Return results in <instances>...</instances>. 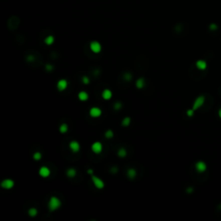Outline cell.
<instances>
[{
	"instance_id": "cell-1",
	"label": "cell",
	"mask_w": 221,
	"mask_h": 221,
	"mask_svg": "<svg viewBox=\"0 0 221 221\" xmlns=\"http://www.w3.org/2000/svg\"><path fill=\"white\" fill-rule=\"evenodd\" d=\"M60 206H61V201L59 198L55 196H52L49 199L48 203V208L50 212H54V211L58 210Z\"/></svg>"
},
{
	"instance_id": "cell-2",
	"label": "cell",
	"mask_w": 221,
	"mask_h": 221,
	"mask_svg": "<svg viewBox=\"0 0 221 221\" xmlns=\"http://www.w3.org/2000/svg\"><path fill=\"white\" fill-rule=\"evenodd\" d=\"M0 186H1L2 188L9 190V189H11V188H13V187H14L15 181H13L12 179H5V180H3V181H1Z\"/></svg>"
},
{
	"instance_id": "cell-3",
	"label": "cell",
	"mask_w": 221,
	"mask_h": 221,
	"mask_svg": "<svg viewBox=\"0 0 221 221\" xmlns=\"http://www.w3.org/2000/svg\"><path fill=\"white\" fill-rule=\"evenodd\" d=\"M92 181H93V183L96 188L103 189L104 187H105V182H104L103 180L100 179L99 177L93 175V176H92Z\"/></svg>"
},
{
	"instance_id": "cell-4",
	"label": "cell",
	"mask_w": 221,
	"mask_h": 221,
	"mask_svg": "<svg viewBox=\"0 0 221 221\" xmlns=\"http://www.w3.org/2000/svg\"><path fill=\"white\" fill-rule=\"evenodd\" d=\"M205 103V96L200 95L199 97L196 98V99L194 100V102L193 104V109L194 111L198 110L199 108H200Z\"/></svg>"
},
{
	"instance_id": "cell-5",
	"label": "cell",
	"mask_w": 221,
	"mask_h": 221,
	"mask_svg": "<svg viewBox=\"0 0 221 221\" xmlns=\"http://www.w3.org/2000/svg\"><path fill=\"white\" fill-rule=\"evenodd\" d=\"M90 48H91V50L93 53L98 54V53H99L101 51L102 47H101V44L99 43V42H97V41H93V42H91V43H90Z\"/></svg>"
},
{
	"instance_id": "cell-6",
	"label": "cell",
	"mask_w": 221,
	"mask_h": 221,
	"mask_svg": "<svg viewBox=\"0 0 221 221\" xmlns=\"http://www.w3.org/2000/svg\"><path fill=\"white\" fill-rule=\"evenodd\" d=\"M89 114H90V116L93 118H99V117H100L101 114H102V111H101V109L99 108V107H96V106L92 107L89 111Z\"/></svg>"
},
{
	"instance_id": "cell-7",
	"label": "cell",
	"mask_w": 221,
	"mask_h": 221,
	"mask_svg": "<svg viewBox=\"0 0 221 221\" xmlns=\"http://www.w3.org/2000/svg\"><path fill=\"white\" fill-rule=\"evenodd\" d=\"M103 150V145L100 142H94L92 144V150L95 154H100Z\"/></svg>"
},
{
	"instance_id": "cell-8",
	"label": "cell",
	"mask_w": 221,
	"mask_h": 221,
	"mask_svg": "<svg viewBox=\"0 0 221 221\" xmlns=\"http://www.w3.org/2000/svg\"><path fill=\"white\" fill-rule=\"evenodd\" d=\"M57 89L60 92H62L64 90H66L68 87V81L65 79H60L59 81L57 82Z\"/></svg>"
},
{
	"instance_id": "cell-9",
	"label": "cell",
	"mask_w": 221,
	"mask_h": 221,
	"mask_svg": "<svg viewBox=\"0 0 221 221\" xmlns=\"http://www.w3.org/2000/svg\"><path fill=\"white\" fill-rule=\"evenodd\" d=\"M50 174H51V171H50V169H48V167H46V166H42V167L40 168V169H39V175H40V176L43 178L48 177L50 175Z\"/></svg>"
},
{
	"instance_id": "cell-10",
	"label": "cell",
	"mask_w": 221,
	"mask_h": 221,
	"mask_svg": "<svg viewBox=\"0 0 221 221\" xmlns=\"http://www.w3.org/2000/svg\"><path fill=\"white\" fill-rule=\"evenodd\" d=\"M69 148L73 153H77L81 150V145L77 141H71L69 142Z\"/></svg>"
},
{
	"instance_id": "cell-11",
	"label": "cell",
	"mask_w": 221,
	"mask_h": 221,
	"mask_svg": "<svg viewBox=\"0 0 221 221\" xmlns=\"http://www.w3.org/2000/svg\"><path fill=\"white\" fill-rule=\"evenodd\" d=\"M195 169H196L197 171L199 173H203L206 170V162H202V161H199L198 162H196L195 164Z\"/></svg>"
},
{
	"instance_id": "cell-12",
	"label": "cell",
	"mask_w": 221,
	"mask_h": 221,
	"mask_svg": "<svg viewBox=\"0 0 221 221\" xmlns=\"http://www.w3.org/2000/svg\"><path fill=\"white\" fill-rule=\"evenodd\" d=\"M101 96H102V98L105 100H109V99H111V97H112V92H111L110 89H105L102 92Z\"/></svg>"
},
{
	"instance_id": "cell-13",
	"label": "cell",
	"mask_w": 221,
	"mask_h": 221,
	"mask_svg": "<svg viewBox=\"0 0 221 221\" xmlns=\"http://www.w3.org/2000/svg\"><path fill=\"white\" fill-rule=\"evenodd\" d=\"M196 66L199 70H205L207 67V63L204 60H199L196 61Z\"/></svg>"
},
{
	"instance_id": "cell-14",
	"label": "cell",
	"mask_w": 221,
	"mask_h": 221,
	"mask_svg": "<svg viewBox=\"0 0 221 221\" xmlns=\"http://www.w3.org/2000/svg\"><path fill=\"white\" fill-rule=\"evenodd\" d=\"M78 98H79V99L81 101H87V99H89V95L87 92L81 91V92H80L79 94H78Z\"/></svg>"
},
{
	"instance_id": "cell-15",
	"label": "cell",
	"mask_w": 221,
	"mask_h": 221,
	"mask_svg": "<svg viewBox=\"0 0 221 221\" xmlns=\"http://www.w3.org/2000/svg\"><path fill=\"white\" fill-rule=\"evenodd\" d=\"M144 86H145V81H144V79L142 77L139 78V79L136 80V88L138 89H142L144 87Z\"/></svg>"
},
{
	"instance_id": "cell-16",
	"label": "cell",
	"mask_w": 221,
	"mask_h": 221,
	"mask_svg": "<svg viewBox=\"0 0 221 221\" xmlns=\"http://www.w3.org/2000/svg\"><path fill=\"white\" fill-rule=\"evenodd\" d=\"M136 175V171L134 169H129L127 170V176L130 179H134Z\"/></svg>"
},
{
	"instance_id": "cell-17",
	"label": "cell",
	"mask_w": 221,
	"mask_h": 221,
	"mask_svg": "<svg viewBox=\"0 0 221 221\" xmlns=\"http://www.w3.org/2000/svg\"><path fill=\"white\" fill-rule=\"evenodd\" d=\"M76 174H77V171H76L74 169H73V168L68 169L67 170H66V175H67V177H69V178L74 177L76 175Z\"/></svg>"
},
{
	"instance_id": "cell-18",
	"label": "cell",
	"mask_w": 221,
	"mask_h": 221,
	"mask_svg": "<svg viewBox=\"0 0 221 221\" xmlns=\"http://www.w3.org/2000/svg\"><path fill=\"white\" fill-rule=\"evenodd\" d=\"M130 122H131V118H130V117H125L124 118H123L121 124H122V126H124V127H127L130 124Z\"/></svg>"
},
{
	"instance_id": "cell-19",
	"label": "cell",
	"mask_w": 221,
	"mask_h": 221,
	"mask_svg": "<svg viewBox=\"0 0 221 221\" xmlns=\"http://www.w3.org/2000/svg\"><path fill=\"white\" fill-rule=\"evenodd\" d=\"M59 130L60 133H62V134H64V133H66L68 130V125L66 124V123H63V124H60V128H59Z\"/></svg>"
},
{
	"instance_id": "cell-20",
	"label": "cell",
	"mask_w": 221,
	"mask_h": 221,
	"mask_svg": "<svg viewBox=\"0 0 221 221\" xmlns=\"http://www.w3.org/2000/svg\"><path fill=\"white\" fill-rule=\"evenodd\" d=\"M54 37L53 36H47L46 38H45V40H44V42L47 45H52L53 43H54Z\"/></svg>"
},
{
	"instance_id": "cell-21",
	"label": "cell",
	"mask_w": 221,
	"mask_h": 221,
	"mask_svg": "<svg viewBox=\"0 0 221 221\" xmlns=\"http://www.w3.org/2000/svg\"><path fill=\"white\" fill-rule=\"evenodd\" d=\"M127 155V150L124 148H120L118 150V156L119 157H125Z\"/></svg>"
},
{
	"instance_id": "cell-22",
	"label": "cell",
	"mask_w": 221,
	"mask_h": 221,
	"mask_svg": "<svg viewBox=\"0 0 221 221\" xmlns=\"http://www.w3.org/2000/svg\"><path fill=\"white\" fill-rule=\"evenodd\" d=\"M42 153L39 151H36L35 152L34 154H33V159L35 160V161H40L41 159H42Z\"/></svg>"
},
{
	"instance_id": "cell-23",
	"label": "cell",
	"mask_w": 221,
	"mask_h": 221,
	"mask_svg": "<svg viewBox=\"0 0 221 221\" xmlns=\"http://www.w3.org/2000/svg\"><path fill=\"white\" fill-rule=\"evenodd\" d=\"M28 213L30 217H36L37 213H38V211H37V209H36V208H30V209H29Z\"/></svg>"
},
{
	"instance_id": "cell-24",
	"label": "cell",
	"mask_w": 221,
	"mask_h": 221,
	"mask_svg": "<svg viewBox=\"0 0 221 221\" xmlns=\"http://www.w3.org/2000/svg\"><path fill=\"white\" fill-rule=\"evenodd\" d=\"M113 136H114V133H113V131L111 130H107L105 132V136L107 138V139H111V138H112Z\"/></svg>"
},
{
	"instance_id": "cell-25",
	"label": "cell",
	"mask_w": 221,
	"mask_h": 221,
	"mask_svg": "<svg viewBox=\"0 0 221 221\" xmlns=\"http://www.w3.org/2000/svg\"><path fill=\"white\" fill-rule=\"evenodd\" d=\"M81 81H82V83L85 84V85H88V84L90 83V78L87 75H84L83 77L81 78Z\"/></svg>"
},
{
	"instance_id": "cell-26",
	"label": "cell",
	"mask_w": 221,
	"mask_h": 221,
	"mask_svg": "<svg viewBox=\"0 0 221 221\" xmlns=\"http://www.w3.org/2000/svg\"><path fill=\"white\" fill-rule=\"evenodd\" d=\"M131 79H132V75H131V73H125L124 74V81H131Z\"/></svg>"
},
{
	"instance_id": "cell-27",
	"label": "cell",
	"mask_w": 221,
	"mask_h": 221,
	"mask_svg": "<svg viewBox=\"0 0 221 221\" xmlns=\"http://www.w3.org/2000/svg\"><path fill=\"white\" fill-rule=\"evenodd\" d=\"M122 106H123V105L121 102H116L114 104V105H113V108H114L116 111H118L122 108Z\"/></svg>"
},
{
	"instance_id": "cell-28",
	"label": "cell",
	"mask_w": 221,
	"mask_h": 221,
	"mask_svg": "<svg viewBox=\"0 0 221 221\" xmlns=\"http://www.w3.org/2000/svg\"><path fill=\"white\" fill-rule=\"evenodd\" d=\"M193 114H194V110L193 109H189V110L187 111V115L188 117H193Z\"/></svg>"
},
{
	"instance_id": "cell-29",
	"label": "cell",
	"mask_w": 221,
	"mask_h": 221,
	"mask_svg": "<svg viewBox=\"0 0 221 221\" xmlns=\"http://www.w3.org/2000/svg\"><path fill=\"white\" fill-rule=\"evenodd\" d=\"M45 68H46L47 71L50 72V71H52V70L54 69V66H53L52 65H50V64H47L46 66H45Z\"/></svg>"
},
{
	"instance_id": "cell-30",
	"label": "cell",
	"mask_w": 221,
	"mask_h": 221,
	"mask_svg": "<svg viewBox=\"0 0 221 221\" xmlns=\"http://www.w3.org/2000/svg\"><path fill=\"white\" fill-rule=\"evenodd\" d=\"M118 169L116 167V166H113V167L111 169V173H112V174H116V173H118Z\"/></svg>"
},
{
	"instance_id": "cell-31",
	"label": "cell",
	"mask_w": 221,
	"mask_h": 221,
	"mask_svg": "<svg viewBox=\"0 0 221 221\" xmlns=\"http://www.w3.org/2000/svg\"><path fill=\"white\" fill-rule=\"evenodd\" d=\"M217 29H218V26H217L216 24H214V23H212V24L210 25V30H216Z\"/></svg>"
},
{
	"instance_id": "cell-32",
	"label": "cell",
	"mask_w": 221,
	"mask_h": 221,
	"mask_svg": "<svg viewBox=\"0 0 221 221\" xmlns=\"http://www.w3.org/2000/svg\"><path fill=\"white\" fill-rule=\"evenodd\" d=\"M87 173H88L89 175H93V169H88V170H87Z\"/></svg>"
},
{
	"instance_id": "cell-33",
	"label": "cell",
	"mask_w": 221,
	"mask_h": 221,
	"mask_svg": "<svg viewBox=\"0 0 221 221\" xmlns=\"http://www.w3.org/2000/svg\"><path fill=\"white\" fill-rule=\"evenodd\" d=\"M187 191V193H192V192H193V188H192V187H189Z\"/></svg>"
},
{
	"instance_id": "cell-34",
	"label": "cell",
	"mask_w": 221,
	"mask_h": 221,
	"mask_svg": "<svg viewBox=\"0 0 221 221\" xmlns=\"http://www.w3.org/2000/svg\"><path fill=\"white\" fill-rule=\"evenodd\" d=\"M33 59H34V57H33V56H29V57H28L29 60H32Z\"/></svg>"
},
{
	"instance_id": "cell-35",
	"label": "cell",
	"mask_w": 221,
	"mask_h": 221,
	"mask_svg": "<svg viewBox=\"0 0 221 221\" xmlns=\"http://www.w3.org/2000/svg\"><path fill=\"white\" fill-rule=\"evenodd\" d=\"M218 116H219V118H221V109H219V111H218Z\"/></svg>"
}]
</instances>
